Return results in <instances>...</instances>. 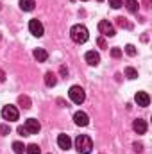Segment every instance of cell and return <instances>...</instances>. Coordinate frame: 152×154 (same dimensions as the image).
<instances>
[{
    "label": "cell",
    "mask_w": 152,
    "mask_h": 154,
    "mask_svg": "<svg viewBox=\"0 0 152 154\" xmlns=\"http://www.w3.org/2000/svg\"><path fill=\"white\" fill-rule=\"evenodd\" d=\"M70 38L74 39L75 43H86L88 41V38H90V32H88V29L84 27V25H81V23H77V25H74L72 29H70Z\"/></svg>",
    "instance_id": "1"
},
{
    "label": "cell",
    "mask_w": 152,
    "mask_h": 154,
    "mask_svg": "<svg viewBox=\"0 0 152 154\" xmlns=\"http://www.w3.org/2000/svg\"><path fill=\"white\" fill-rule=\"evenodd\" d=\"M75 149H77V152H81V154H90L91 149H93L91 138L88 134H79L75 138Z\"/></svg>",
    "instance_id": "2"
},
{
    "label": "cell",
    "mask_w": 152,
    "mask_h": 154,
    "mask_svg": "<svg viewBox=\"0 0 152 154\" xmlns=\"http://www.w3.org/2000/svg\"><path fill=\"white\" fill-rule=\"evenodd\" d=\"M68 97H70V100L74 102V104H82L84 102V99H86V93H84V90L81 88V86H72L70 88V91H68Z\"/></svg>",
    "instance_id": "3"
},
{
    "label": "cell",
    "mask_w": 152,
    "mask_h": 154,
    "mask_svg": "<svg viewBox=\"0 0 152 154\" xmlns=\"http://www.w3.org/2000/svg\"><path fill=\"white\" fill-rule=\"evenodd\" d=\"M18 109L14 108V106H11V104H7V106H4L2 108V118L4 120H7V122H14V120H18Z\"/></svg>",
    "instance_id": "4"
},
{
    "label": "cell",
    "mask_w": 152,
    "mask_h": 154,
    "mask_svg": "<svg viewBox=\"0 0 152 154\" xmlns=\"http://www.w3.org/2000/svg\"><path fill=\"white\" fill-rule=\"evenodd\" d=\"M29 31H31V34H32V36H36V38H41V36H43V32H45L43 23H41L39 20H36V18L29 22Z\"/></svg>",
    "instance_id": "5"
},
{
    "label": "cell",
    "mask_w": 152,
    "mask_h": 154,
    "mask_svg": "<svg viewBox=\"0 0 152 154\" xmlns=\"http://www.w3.org/2000/svg\"><path fill=\"white\" fill-rule=\"evenodd\" d=\"M99 31H100V34L102 36H108V38H113L114 34V27L108 22V20H102V22H99Z\"/></svg>",
    "instance_id": "6"
},
{
    "label": "cell",
    "mask_w": 152,
    "mask_h": 154,
    "mask_svg": "<svg viewBox=\"0 0 152 154\" xmlns=\"http://www.w3.org/2000/svg\"><path fill=\"white\" fill-rule=\"evenodd\" d=\"M23 127H25V131H27L29 136H31V134H38L39 129H41V124H39L36 118H29V120H25Z\"/></svg>",
    "instance_id": "7"
},
{
    "label": "cell",
    "mask_w": 152,
    "mask_h": 154,
    "mask_svg": "<svg viewBox=\"0 0 152 154\" xmlns=\"http://www.w3.org/2000/svg\"><path fill=\"white\" fill-rule=\"evenodd\" d=\"M134 100H136V104L141 106V108H147V106L150 104V97H149V93H145V91H138V93L134 95Z\"/></svg>",
    "instance_id": "8"
},
{
    "label": "cell",
    "mask_w": 152,
    "mask_h": 154,
    "mask_svg": "<svg viewBox=\"0 0 152 154\" xmlns=\"http://www.w3.org/2000/svg\"><path fill=\"white\" fill-rule=\"evenodd\" d=\"M84 59H86V63L91 65V66H97V65L100 63V56H99L95 50H88L86 56H84Z\"/></svg>",
    "instance_id": "9"
},
{
    "label": "cell",
    "mask_w": 152,
    "mask_h": 154,
    "mask_svg": "<svg viewBox=\"0 0 152 154\" xmlns=\"http://www.w3.org/2000/svg\"><path fill=\"white\" fill-rule=\"evenodd\" d=\"M74 122H75L77 125H81V127H86L90 124V116L86 115L84 111H77L75 115H74Z\"/></svg>",
    "instance_id": "10"
},
{
    "label": "cell",
    "mask_w": 152,
    "mask_h": 154,
    "mask_svg": "<svg viewBox=\"0 0 152 154\" xmlns=\"http://www.w3.org/2000/svg\"><path fill=\"white\" fill-rule=\"evenodd\" d=\"M132 129H134L138 134H145V133H147V122H145L143 118H136V120L132 122Z\"/></svg>",
    "instance_id": "11"
},
{
    "label": "cell",
    "mask_w": 152,
    "mask_h": 154,
    "mask_svg": "<svg viewBox=\"0 0 152 154\" xmlns=\"http://www.w3.org/2000/svg\"><path fill=\"white\" fill-rule=\"evenodd\" d=\"M57 145H59V149L68 151V149L72 147V140H70V136H68V134H59V136H57Z\"/></svg>",
    "instance_id": "12"
},
{
    "label": "cell",
    "mask_w": 152,
    "mask_h": 154,
    "mask_svg": "<svg viewBox=\"0 0 152 154\" xmlns=\"http://www.w3.org/2000/svg\"><path fill=\"white\" fill-rule=\"evenodd\" d=\"M32 56H34V59H36L38 63H45V61L48 59V52H47L45 48H36Z\"/></svg>",
    "instance_id": "13"
},
{
    "label": "cell",
    "mask_w": 152,
    "mask_h": 154,
    "mask_svg": "<svg viewBox=\"0 0 152 154\" xmlns=\"http://www.w3.org/2000/svg\"><path fill=\"white\" fill-rule=\"evenodd\" d=\"M45 84H47L48 88L56 86V84H57V77H56V74H52V72H47V74H45Z\"/></svg>",
    "instance_id": "14"
},
{
    "label": "cell",
    "mask_w": 152,
    "mask_h": 154,
    "mask_svg": "<svg viewBox=\"0 0 152 154\" xmlns=\"http://www.w3.org/2000/svg\"><path fill=\"white\" fill-rule=\"evenodd\" d=\"M34 5H36V2L34 0H20V9L22 11H32L34 9Z\"/></svg>",
    "instance_id": "15"
},
{
    "label": "cell",
    "mask_w": 152,
    "mask_h": 154,
    "mask_svg": "<svg viewBox=\"0 0 152 154\" xmlns=\"http://www.w3.org/2000/svg\"><path fill=\"white\" fill-rule=\"evenodd\" d=\"M125 7H127V11H129V13H138L140 4H138L136 0H125Z\"/></svg>",
    "instance_id": "16"
},
{
    "label": "cell",
    "mask_w": 152,
    "mask_h": 154,
    "mask_svg": "<svg viewBox=\"0 0 152 154\" xmlns=\"http://www.w3.org/2000/svg\"><path fill=\"white\" fill-rule=\"evenodd\" d=\"M25 152L27 154H41V149H39V145H36V143H31V145L25 147Z\"/></svg>",
    "instance_id": "17"
},
{
    "label": "cell",
    "mask_w": 152,
    "mask_h": 154,
    "mask_svg": "<svg viewBox=\"0 0 152 154\" xmlns=\"http://www.w3.org/2000/svg\"><path fill=\"white\" fill-rule=\"evenodd\" d=\"M13 151H14V154H23L25 152V145L22 142H14L13 143Z\"/></svg>",
    "instance_id": "18"
},
{
    "label": "cell",
    "mask_w": 152,
    "mask_h": 154,
    "mask_svg": "<svg viewBox=\"0 0 152 154\" xmlns=\"http://www.w3.org/2000/svg\"><path fill=\"white\" fill-rule=\"evenodd\" d=\"M18 102H20L25 109H29V108H31V99H29V97H25V95H20V97H18Z\"/></svg>",
    "instance_id": "19"
},
{
    "label": "cell",
    "mask_w": 152,
    "mask_h": 154,
    "mask_svg": "<svg viewBox=\"0 0 152 154\" xmlns=\"http://www.w3.org/2000/svg\"><path fill=\"white\" fill-rule=\"evenodd\" d=\"M125 75L129 77V79H136L138 77V70H134L132 66H127L125 68Z\"/></svg>",
    "instance_id": "20"
},
{
    "label": "cell",
    "mask_w": 152,
    "mask_h": 154,
    "mask_svg": "<svg viewBox=\"0 0 152 154\" xmlns=\"http://www.w3.org/2000/svg\"><path fill=\"white\" fill-rule=\"evenodd\" d=\"M109 5H111L113 9H120V7L123 5V0H109Z\"/></svg>",
    "instance_id": "21"
},
{
    "label": "cell",
    "mask_w": 152,
    "mask_h": 154,
    "mask_svg": "<svg viewBox=\"0 0 152 154\" xmlns=\"http://www.w3.org/2000/svg\"><path fill=\"white\" fill-rule=\"evenodd\" d=\"M116 20H118L116 23H118L120 27H127V29H131V23H129V22H127L125 18H122V16H120V18H116Z\"/></svg>",
    "instance_id": "22"
},
{
    "label": "cell",
    "mask_w": 152,
    "mask_h": 154,
    "mask_svg": "<svg viewBox=\"0 0 152 154\" xmlns=\"http://www.w3.org/2000/svg\"><path fill=\"white\" fill-rule=\"evenodd\" d=\"M125 52L129 56H136V47L134 45H125Z\"/></svg>",
    "instance_id": "23"
},
{
    "label": "cell",
    "mask_w": 152,
    "mask_h": 154,
    "mask_svg": "<svg viewBox=\"0 0 152 154\" xmlns=\"http://www.w3.org/2000/svg\"><path fill=\"white\" fill-rule=\"evenodd\" d=\"M9 131H11V127L7 125V124H0V134H9Z\"/></svg>",
    "instance_id": "24"
},
{
    "label": "cell",
    "mask_w": 152,
    "mask_h": 154,
    "mask_svg": "<svg viewBox=\"0 0 152 154\" xmlns=\"http://www.w3.org/2000/svg\"><path fill=\"white\" fill-rule=\"evenodd\" d=\"M111 56H113V57H116V59H118V57L122 56V50H120V48H113V50H111Z\"/></svg>",
    "instance_id": "25"
},
{
    "label": "cell",
    "mask_w": 152,
    "mask_h": 154,
    "mask_svg": "<svg viewBox=\"0 0 152 154\" xmlns=\"http://www.w3.org/2000/svg\"><path fill=\"white\" fill-rule=\"evenodd\" d=\"M18 133H20L22 136H29V133L25 131V127H23V125H20V127H18Z\"/></svg>",
    "instance_id": "26"
},
{
    "label": "cell",
    "mask_w": 152,
    "mask_h": 154,
    "mask_svg": "<svg viewBox=\"0 0 152 154\" xmlns=\"http://www.w3.org/2000/svg\"><path fill=\"white\" fill-rule=\"evenodd\" d=\"M134 151H136V152H141V151H143V145L136 142V143H134Z\"/></svg>",
    "instance_id": "27"
},
{
    "label": "cell",
    "mask_w": 152,
    "mask_h": 154,
    "mask_svg": "<svg viewBox=\"0 0 152 154\" xmlns=\"http://www.w3.org/2000/svg\"><path fill=\"white\" fill-rule=\"evenodd\" d=\"M59 72H61V75H68V68H66V66H61Z\"/></svg>",
    "instance_id": "28"
},
{
    "label": "cell",
    "mask_w": 152,
    "mask_h": 154,
    "mask_svg": "<svg viewBox=\"0 0 152 154\" xmlns=\"http://www.w3.org/2000/svg\"><path fill=\"white\" fill-rule=\"evenodd\" d=\"M99 45H100L102 48H106V41H104V38H99Z\"/></svg>",
    "instance_id": "29"
},
{
    "label": "cell",
    "mask_w": 152,
    "mask_h": 154,
    "mask_svg": "<svg viewBox=\"0 0 152 154\" xmlns=\"http://www.w3.org/2000/svg\"><path fill=\"white\" fill-rule=\"evenodd\" d=\"M99 2H102V0H99Z\"/></svg>",
    "instance_id": "30"
},
{
    "label": "cell",
    "mask_w": 152,
    "mask_h": 154,
    "mask_svg": "<svg viewBox=\"0 0 152 154\" xmlns=\"http://www.w3.org/2000/svg\"><path fill=\"white\" fill-rule=\"evenodd\" d=\"M82 2H86V0H82Z\"/></svg>",
    "instance_id": "31"
}]
</instances>
